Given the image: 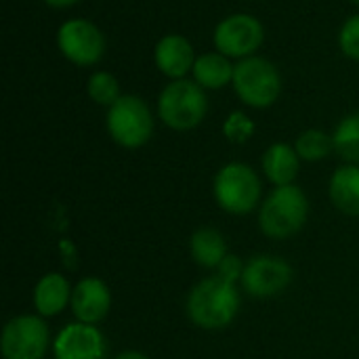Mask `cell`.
Returning <instances> with one entry per match:
<instances>
[{
    "instance_id": "4",
    "label": "cell",
    "mask_w": 359,
    "mask_h": 359,
    "mask_svg": "<svg viewBox=\"0 0 359 359\" xmlns=\"http://www.w3.org/2000/svg\"><path fill=\"white\" fill-rule=\"evenodd\" d=\"M233 90L242 103L263 109L278 101L282 93V76L278 67L265 57H246L236 63Z\"/></svg>"
},
{
    "instance_id": "8",
    "label": "cell",
    "mask_w": 359,
    "mask_h": 359,
    "mask_svg": "<svg viewBox=\"0 0 359 359\" xmlns=\"http://www.w3.org/2000/svg\"><path fill=\"white\" fill-rule=\"evenodd\" d=\"M57 44L61 55L80 67L95 65L105 53V38L101 29L86 19H69L61 23Z\"/></svg>"
},
{
    "instance_id": "26",
    "label": "cell",
    "mask_w": 359,
    "mask_h": 359,
    "mask_svg": "<svg viewBox=\"0 0 359 359\" xmlns=\"http://www.w3.org/2000/svg\"><path fill=\"white\" fill-rule=\"evenodd\" d=\"M116 359H149L147 355H143V353H139V351H124V353H120Z\"/></svg>"
},
{
    "instance_id": "17",
    "label": "cell",
    "mask_w": 359,
    "mask_h": 359,
    "mask_svg": "<svg viewBox=\"0 0 359 359\" xmlns=\"http://www.w3.org/2000/svg\"><path fill=\"white\" fill-rule=\"evenodd\" d=\"M233 69L229 57L221 53H206L196 59L194 63V82L202 88H223L233 82Z\"/></svg>"
},
{
    "instance_id": "23",
    "label": "cell",
    "mask_w": 359,
    "mask_h": 359,
    "mask_svg": "<svg viewBox=\"0 0 359 359\" xmlns=\"http://www.w3.org/2000/svg\"><path fill=\"white\" fill-rule=\"evenodd\" d=\"M339 44L349 59L359 61V15H353L345 21L339 34Z\"/></svg>"
},
{
    "instance_id": "3",
    "label": "cell",
    "mask_w": 359,
    "mask_h": 359,
    "mask_svg": "<svg viewBox=\"0 0 359 359\" xmlns=\"http://www.w3.org/2000/svg\"><path fill=\"white\" fill-rule=\"evenodd\" d=\"M208 111V99L198 82L187 78L172 80L164 86L158 99V116L172 130L196 128Z\"/></svg>"
},
{
    "instance_id": "15",
    "label": "cell",
    "mask_w": 359,
    "mask_h": 359,
    "mask_svg": "<svg viewBox=\"0 0 359 359\" xmlns=\"http://www.w3.org/2000/svg\"><path fill=\"white\" fill-rule=\"evenodd\" d=\"M301 168V158L294 147L286 143H273L263 156V170L276 187L292 185Z\"/></svg>"
},
{
    "instance_id": "25",
    "label": "cell",
    "mask_w": 359,
    "mask_h": 359,
    "mask_svg": "<svg viewBox=\"0 0 359 359\" xmlns=\"http://www.w3.org/2000/svg\"><path fill=\"white\" fill-rule=\"evenodd\" d=\"M48 6H55V8H65V6H72L76 4L78 0H44Z\"/></svg>"
},
{
    "instance_id": "16",
    "label": "cell",
    "mask_w": 359,
    "mask_h": 359,
    "mask_svg": "<svg viewBox=\"0 0 359 359\" xmlns=\"http://www.w3.org/2000/svg\"><path fill=\"white\" fill-rule=\"evenodd\" d=\"M332 204L349 217H359V166H341L330 179Z\"/></svg>"
},
{
    "instance_id": "7",
    "label": "cell",
    "mask_w": 359,
    "mask_h": 359,
    "mask_svg": "<svg viewBox=\"0 0 359 359\" xmlns=\"http://www.w3.org/2000/svg\"><path fill=\"white\" fill-rule=\"evenodd\" d=\"M2 359H44L48 328L36 316L13 318L2 330Z\"/></svg>"
},
{
    "instance_id": "13",
    "label": "cell",
    "mask_w": 359,
    "mask_h": 359,
    "mask_svg": "<svg viewBox=\"0 0 359 359\" xmlns=\"http://www.w3.org/2000/svg\"><path fill=\"white\" fill-rule=\"evenodd\" d=\"M154 59L158 69L170 78V80H181L189 69H194V63L198 57H194V46L185 36L179 34H168L164 36L154 50Z\"/></svg>"
},
{
    "instance_id": "9",
    "label": "cell",
    "mask_w": 359,
    "mask_h": 359,
    "mask_svg": "<svg viewBox=\"0 0 359 359\" xmlns=\"http://www.w3.org/2000/svg\"><path fill=\"white\" fill-rule=\"evenodd\" d=\"M265 32L259 19L246 13L225 17L215 29V46L225 57L246 59L263 44Z\"/></svg>"
},
{
    "instance_id": "5",
    "label": "cell",
    "mask_w": 359,
    "mask_h": 359,
    "mask_svg": "<svg viewBox=\"0 0 359 359\" xmlns=\"http://www.w3.org/2000/svg\"><path fill=\"white\" fill-rule=\"evenodd\" d=\"M107 130L111 139L126 149L145 145L154 133V118L147 103L139 97L122 95L107 109Z\"/></svg>"
},
{
    "instance_id": "22",
    "label": "cell",
    "mask_w": 359,
    "mask_h": 359,
    "mask_svg": "<svg viewBox=\"0 0 359 359\" xmlns=\"http://www.w3.org/2000/svg\"><path fill=\"white\" fill-rule=\"evenodd\" d=\"M223 133L231 143H246L252 135H255V122L242 114V111H233L229 114V118L223 124Z\"/></svg>"
},
{
    "instance_id": "24",
    "label": "cell",
    "mask_w": 359,
    "mask_h": 359,
    "mask_svg": "<svg viewBox=\"0 0 359 359\" xmlns=\"http://www.w3.org/2000/svg\"><path fill=\"white\" fill-rule=\"evenodd\" d=\"M244 267H246V265H244L238 257L227 255V257L223 259V263L219 265V276H221L223 280H227V282L236 284V280H242Z\"/></svg>"
},
{
    "instance_id": "6",
    "label": "cell",
    "mask_w": 359,
    "mask_h": 359,
    "mask_svg": "<svg viewBox=\"0 0 359 359\" xmlns=\"http://www.w3.org/2000/svg\"><path fill=\"white\" fill-rule=\"evenodd\" d=\"M215 198L223 210L248 215L261 198V181L250 166L240 162L227 164L215 179Z\"/></svg>"
},
{
    "instance_id": "21",
    "label": "cell",
    "mask_w": 359,
    "mask_h": 359,
    "mask_svg": "<svg viewBox=\"0 0 359 359\" xmlns=\"http://www.w3.org/2000/svg\"><path fill=\"white\" fill-rule=\"evenodd\" d=\"M86 90H88V97L97 105H107V107H111L122 97L120 95V84H118L116 76H111L109 72H95L88 78Z\"/></svg>"
},
{
    "instance_id": "19",
    "label": "cell",
    "mask_w": 359,
    "mask_h": 359,
    "mask_svg": "<svg viewBox=\"0 0 359 359\" xmlns=\"http://www.w3.org/2000/svg\"><path fill=\"white\" fill-rule=\"evenodd\" d=\"M332 141H334V151L351 162V164H358L359 162V114L353 116H347L334 130L332 135Z\"/></svg>"
},
{
    "instance_id": "2",
    "label": "cell",
    "mask_w": 359,
    "mask_h": 359,
    "mask_svg": "<svg viewBox=\"0 0 359 359\" xmlns=\"http://www.w3.org/2000/svg\"><path fill=\"white\" fill-rule=\"evenodd\" d=\"M309 202L301 187L284 185L276 187L271 196L263 202L259 212V225L267 238L286 240L299 233L307 221Z\"/></svg>"
},
{
    "instance_id": "11",
    "label": "cell",
    "mask_w": 359,
    "mask_h": 359,
    "mask_svg": "<svg viewBox=\"0 0 359 359\" xmlns=\"http://www.w3.org/2000/svg\"><path fill=\"white\" fill-rule=\"evenodd\" d=\"M55 359H103L105 358V339L90 324H69L65 326L55 343Z\"/></svg>"
},
{
    "instance_id": "1",
    "label": "cell",
    "mask_w": 359,
    "mask_h": 359,
    "mask_svg": "<svg viewBox=\"0 0 359 359\" xmlns=\"http://www.w3.org/2000/svg\"><path fill=\"white\" fill-rule=\"evenodd\" d=\"M240 307L238 290L221 276H212L194 286L187 297L189 320L204 330H219L231 324Z\"/></svg>"
},
{
    "instance_id": "14",
    "label": "cell",
    "mask_w": 359,
    "mask_h": 359,
    "mask_svg": "<svg viewBox=\"0 0 359 359\" xmlns=\"http://www.w3.org/2000/svg\"><path fill=\"white\" fill-rule=\"evenodd\" d=\"M69 282L61 273H46L34 288V307L40 316H59L67 303H72Z\"/></svg>"
},
{
    "instance_id": "10",
    "label": "cell",
    "mask_w": 359,
    "mask_h": 359,
    "mask_svg": "<svg viewBox=\"0 0 359 359\" xmlns=\"http://www.w3.org/2000/svg\"><path fill=\"white\" fill-rule=\"evenodd\" d=\"M292 282V267L278 257H257L246 263L242 286L250 297L267 299L288 288Z\"/></svg>"
},
{
    "instance_id": "20",
    "label": "cell",
    "mask_w": 359,
    "mask_h": 359,
    "mask_svg": "<svg viewBox=\"0 0 359 359\" xmlns=\"http://www.w3.org/2000/svg\"><path fill=\"white\" fill-rule=\"evenodd\" d=\"M294 149H297V154H299L301 160H305V162H318V160L328 158L334 151V141L324 130L309 128V130H305L297 139Z\"/></svg>"
},
{
    "instance_id": "18",
    "label": "cell",
    "mask_w": 359,
    "mask_h": 359,
    "mask_svg": "<svg viewBox=\"0 0 359 359\" xmlns=\"http://www.w3.org/2000/svg\"><path fill=\"white\" fill-rule=\"evenodd\" d=\"M191 257L198 265L206 269H219V265L227 257L225 238L210 227L198 229L191 238Z\"/></svg>"
},
{
    "instance_id": "27",
    "label": "cell",
    "mask_w": 359,
    "mask_h": 359,
    "mask_svg": "<svg viewBox=\"0 0 359 359\" xmlns=\"http://www.w3.org/2000/svg\"><path fill=\"white\" fill-rule=\"evenodd\" d=\"M353 2H355V4H359V0H353Z\"/></svg>"
},
{
    "instance_id": "12",
    "label": "cell",
    "mask_w": 359,
    "mask_h": 359,
    "mask_svg": "<svg viewBox=\"0 0 359 359\" xmlns=\"http://www.w3.org/2000/svg\"><path fill=\"white\" fill-rule=\"evenodd\" d=\"M72 311L78 322L82 324H97L101 322L111 305L109 288L97 278H84L72 292Z\"/></svg>"
}]
</instances>
